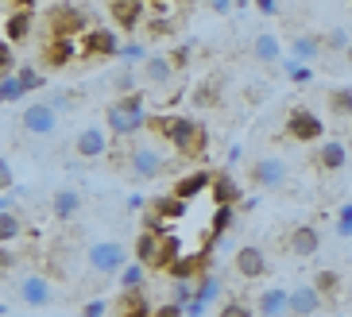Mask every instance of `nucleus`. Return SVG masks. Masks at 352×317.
Listing matches in <instances>:
<instances>
[{
  "label": "nucleus",
  "instance_id": "nucleus-11",
  "mask_svg": "<svg viewBox=\"0 0 352 317\" xmlns=\"http://www.w3.org/2000/svg\"><path fill=\"white\" fill-rule=\"evenodd\" d=\"M252 182H256L259 190H279V186L287 182V163H283V159H259V163L252 166Z\"/></svg>",
  "mask_w": 352,
  "mask_h": 317
},
{
  "label": "nucleus",
  "instance_id": "nucleus-51",
  "mask_svg": "<svg viewBox=\"0 0 352 317\" xmlns=\"http://www.w3.org/2000/svg\"><path fill=\"white\" fill-rule=\"evenodd\" d=\"M132 85H135L132 74H120V78H116V89H132Z\"/></svg>",
  "mask_w": 352,
  "mask_h": 317
},
{
  "label": "nucleus",
  "instance_id": "nucleus-31",
  "mask_svg": "<svg viewBox=\"0 0 352 317\" xmlns=\"http://www.w3.org/2000/svg\"><path fill=\"white\" fill-rule=\"evenodd\" d=\"M232 225H236V209H232V205H217V217H213V228H209V236L217 240V236L225 232V228H232Z\"/></svg>",
  "mask_w": 352,
  "mask_h": 317
},
{
  "label": "nucleus",
  "instance_id": "nucleus-54",
  "mask_svg": "<svg viewBox=\"0 0 352 317\" xmlns=\"http://www.w3.org/2000/svg\"><path fill=\"white\" fill-rule=\"evenodd\" d=\"M344 54H349V62H352V47H349V51H344Z\"/></svg>",
  "mask_w": 352,
  "mask_h": 317
},
{
  "label": "nucleus",
  "instance_id": "nucleus-6",
  "mask_svg": "<svg viewBox=\"0 0 352 317\" xmlns=\"http://www.w3.org/2000/svg\"><path fill=\"white\" fill-rule=\"evenodd\" d=\"M287 132L290 140H298V144H314V140H321V132H325V124H321L318 113H310V109H290L287 113Z\"/></svg>",
  "mask_w": 352,
  "mask_h": 317
},
{
  "label": "nucleus",
  "instance_id": "nucleus-25",
  "mask_svg": "<svg viewBox=\"0 0 352 317\" xmlns=\"http://www.w3.org/2000/svg\"><path fill=\"white\" fill-rule=\"evenodd\" d=\"M321 47H325V43H321L318 35H294V39H290V58H298V62L310 66V62L321 54Z\"/></svg>",
  "mask_w": 352,
  "mask_h": 317
},
{
  "label": "nucleus",
  "instance_id": "nucleus-49",
  "mask_svg": "<svg viewBox=\"0 0 352 317\" xmlns=\"http://www.w3.org/2000/svg\"><path fill=\"white\" fill-rule=\"evenodd\" d=\"M0 186H4V190H8V186H12V163H8V159L0 163Z\"/></svg>",
  "mask_w": 352,
  "mask_h": 317
},
{
  "label": "nucleus",
  "instance_id": "nucleus-45",
  "mask_svg": "<svg viewBox=\"0 0 352 317\" xmlns=\"http://www.w3.org/2000/svg\"><path fill=\"white\" fill-rule=\"evenodd\" d=\"M221 317H252V309L244 306V302H225V306H221Z\"/></svg>",
  "mask_w": 352,
  "mask_h": 317
},
{
  "label": "nucleus",
  "instance_id": "nucleus-30",
  "mask_svg": "<svg viewBox=\"0 0 352 317\" xmlns=\"http://www.w3.org/2000/svg\"><path fill=\"white\" fill-rule=\"evenodd\" d=\"M23 93H28V89H23L20 74H4V78H0V101L12 105V101H20Z\"/></svg>",
  "mask_w": 352,
  "mask_h": 317
},
{
  "label": "nucleus",
  "instance_id": "nucleus-48",
  "mask_svg": "<svg viewBox=\"0 0 352 317\" xmlns=\"http://www.w3.org/2000/svg\"><path fill=\"white\" fill-rule=\"evenodd\" d=\"M54 113H66V109H74V101H70V93H58V97H54Z\"/></svg>",
  "mask_w": 352,
  "mask_h": 317
},
{
  "label": "nucleus",
  "instance_id": "nucleus-23",
  "mask_svg": "<svg viewBox=\"0 0 352 317\" xmlns=\"http://www.w3.org/2000/svg\"><path fill=\"white\" fill-rule=\"evenodd\" d=\"M155 309L144 302V290H124L116 302V317H151Z\"/></svg>",
  "mask_w": 352,
  "mask_h": 317
},
{
  "label": "nucleus",
  "instance_id": "nucleus-37",
  "mask_svg": "<svg viewBox=\"0 0 352 317\" xmlns=\"http://www.w3.org/2000/svg\"><path fill=\"white\" fill-rule=\"evenodd\" d=\"M349 47H352V39H349V31L344 28H337V31L325 35V51H349Z\"/></svg>",
  "mask_w": 352,
  "mask_h": 317
},
{
  "label": "nucleus",
  "instance_id": "nucleus-28",
  "mask_svg": "<svg viewBox=\"0 0 352 317\" xmlns=\"http://www.w3.org/2000/svg\"><path fill=\"white\" fill-rule=\"evenodd\" d=\"M252 51H256L259 62H279L283 58V47H279V39H275V35H259Z\"/></svg>",
  "mask_w": 352,
  "mask_h": 317
},
{
  "label": "nucleus",
  "instance_id": "nucleus-46",
  "mask_svg": "<svg viewBox=\"0 0 352 317\" xmlns=\"http://www.w3.org/2000/svg\"><path fill=\"white\" fill-rule=\"evenodd\" d=\"M206 309H209V302H201V298H194L186 306V317H206Z\"/></svg>",
  "mask_w": 352,
  "mask_h": 317
},
{
  "label": "nucleus",
  "instance_id": "nucleus-53",
  "mask_svg": "<svg viewBox=\"0 0 352 317\" xmlns=\"http://www.w3.org/2000/svg\"><path fill=\"white\" fill-rule=\"evenodd\" d=\"M144 197H140V194H132V197H128V209H132V213H140V209H144Z\"/></svg>",
  "mask_w": 352,
  "mask_h": 317
},
{
  "label": "nucleus",
  "instance_id": "nucleus-15",
  "mask_svg": "<svg viewBox=\"0 0 352 317\" xmlns=\"http://www.w3.org/2000/svg\"><path fill=\"white\" fill-rule=\"evenodd\" d=\"M236 271L244 278H263V275H267V259H263L259 248L244 244V248H236Z\"/></svg>",
  "mask_w": 352,
  "mask_h": 317
},
{
  "label": "nucleus",
  "instance_id": "nucleus-5",
  "mask_svg": "<svg viewBox=\"0 0 352 317\" xmlns=\"http://www.w3.org/2000/svg\"><path fill=\"white\" fill-rule=\"evenodd\" d=\"M89 267L101 271V275H120L128 267V252L116 240H101V244L89 248Z\"/></svg>",
  "mask_w": 352,
  "mask_h": 317
},
{
  "label": "nucleus",
  "instance_id": "nucleus-34",
  "mask_svg": "<svg viewBox=\"0 0 352 317\" xmlns=\"http://www.w3.org/2000/svg\"><path fill=\"white\" fill-rule=\"evenodd\" d=\"M283 66H287V78H290L294 85H306V82L314 78V70L306 66V62H298V58H287Z\"/></svg>",
  "mask_w": 352,
  "mask_h": 317
},
{
  "label": "nucleus",
  "instance_id": "nucleus-18",
  "mask_svg": "<svg viewBox=\"0 0 352 317\" xmlns=\"http://www.w3.org/2000/svg\"><path fill=\"white\" fill-rule=\"evenodd\" d=\"M20 302H23V306H32V309H43L47 302H51V283L39 278V275L23 278V283H20Z\"/></svg>",
  "mask_w": 352,
  "mask_h": 317
},
{
  "label": "nucleus",
  "instance_id": "nucleus-24",
  "mask_svg": "<svg viewBox=\"0 0 352 317\" xmlns=\"http://www.w3.org/2000/svg\"><path fill=\"white\" fill-rule=\"evenodd\" d=\"M175 70H178V66L166 58V54H151V58L144 62V74H147V82H151V85H166L170 78H175Z\"/></svg>",
  "mask_w": 352,
  "mask_h": 317
},
{
  "label": "nucleus",
  "instance_id": "nucleus-4",
  "mask_svg": "<svg viewBox=\"0 0 352 317\" xmlns=\"http://www.w3.org/2000/svg\"><path fill=\"white\" fill-rule=\"evenodd\" d=\"M128 171H132L140 182H151V178H159V174L166 171V159L155 151V147L135 144L132 151H128Z\"/></svg>",
  "mask_w": 352,
  "mask_h": 317
},
{
  "label": "nucleus",
  "instance_id": "nucleus-43",
  "mask_svg": "<svg viewBox=\"0 0 352 317\" xmlns=\"http://www.w3.org/2000/svg\"><path fill=\"white\" fill-rule=\"evenodd\" d=\"M151 317H186V306H178V302H163V306H155V314Z\"/></svg>",
  "mask_w": 352,
  "mask_h": 317
},
{
  "label": "nucleus",
  "instance_id": "nucleus-13",
  "mask_svg": "<svg viewBox=\"0 0 352 317\" xmlns=\"http://www.w3.org/2000/svg\"><path fill=\"white\" fill-rule=\"evenodd\" d=\"M163 244H166V232H155V228H144L135 236V259L147 267H159V256H163Z\"/></svg>",
  "mask_w": 352,
  "mask_h": 317
},
{
  "label": "nucleus",
  "instance_id": "nucleus-17",
  "mask_svg": "<svg viewBox=\"0 0 352 317\" xmlns=\"http://www.w3.org/2000/svg\"><path fill=\"white\" fill-rule=\"evenodd\" d=\"M290 314V290L267 287L259 294V317H287Z\"/></svg>",
  "mask_w": 352,
  "mask_h": 317
},
{
  "label": "nucleus",
  "instance_id": "nucleus-27",
  "mask_svg": "<svg viewBox=\"0 0 352 317\" xmlns=\"http://www.w3.org/2000/svg\"><path fill=\"white\" fill-rule=\"evenodd\" d=\"M78 209H82V194H74V190H58L54 194V217L58 221H70Z\"/></svg>",
  "mask_w": 352,
  "mask_h": 317
},
{
  "label": "nucleus",
  "instance_id": "nucleus-35",
  "mask_svg": "<svg viewBox=\"0 0 352 317\" xmlns=\"http://www.w3.org/2000/svg\"><path fill=\"white\" fill-rule=\"evenodd\" d=\"M329 109L337 116H352V89H333L329 93Z\"/></svg>",
  "mask_w": 352,
  "mask_h": 317
},
{
  "label": "nucleus",
  "instance_id": "nucleus-38",
  "mask_svg": "<svg viewBox=\"0 0 352 317\" xmlns=\"http://www.w3.org/2000/svg\"><path fill=\"white\" fill-rule=\"evenodd\" d=\"M314 287L321 290V298H325V294H333V290H337V271H321V275L314 278Z\"/></svg>",
  "mask_w": 352,
  "mask_h": 317
},
{
  "label": "nucleus",
  "instance_id": "nucleus-14",
  "mask_svg": "<svg viewBox=\"0 0 352 317\" xmlns=\"http://www.w3.org/2000/svg\"><path fill=\"white\" fill-rule=\"evenodd\" d=\"M321 309V290L318 287H294L290 290V317H314Z\"/></svg>",
  "mask_w": 352,
  "mask_h": 317
},
{
  "label": "nucleus",
  "instance_id": "nucleus-29",
  "mask_svg": "<svg viewBox=\"0 0 352 317\" xmlns=\"http://www.w3.org/2000/svg\"><path fill=\"white\" fill-rule=\"evenodd\" d=\"M144 271H147V263H128L124 271H120V287L124 290H144Z\"/></svg>",
  "mask_w": 352,
  "mask_h": 317
},
{
  "label": "nucleus",
  "instance_id": "nucleus-19",
  "mask_svg": "<svg viewBox=\"0 0 352 317\" xmlns=\"http://www.w3.org/2000/svg\"><path fill=\"white\" fill-rule=\"evenodd\" d=\"M314 163L321 166V171H341L344 163H349V147L341 144V140H325V144L318 147V159Z\"/></svg>",
  "mask_w": 352,
  "mask_h": 317
},
{
  "label": "nucleus",
  "instance_id": "nucleus-9",
  "mask_svg": "<svg viewBox=\"0 0 352 317\" xmlns=\"http://www.w3.org/2000/svg\"><path fill=\"white\" fill-rule=\"evenodd\" d=\"M109 144H113V132H104V128H82L78 140H74V151L82 155V159H101L109 155Z\"/></svg>",
  "mask_w": 352,
  "mask_h": 317
},
{
  "label": "nucleus",
  "instance_id": "nucleus-26",
  "mask_svg": "<svg viewBox=\"0 0 352 317\" xmlns=\"http://www.w3.org/2000/svg\"><path fill=\"white\" fill-rule=\"evenodd\" d=\"M201 263H206V256H197V252H190V256H178L175 263H170V271H166V275L175 278H194L197 271H201Z\"/></svg>",
  "mask_w": 352,
  "mask_h": 317
},
{
  "label": "nucleus",
  "instance_id": "nucleus-39",
  "mask_svg": "<svg viewBox=\"0 0 352 317\" xmlns=\"http://www.w3.org/2000/svg\"><path fill=\"white\" fill-rule=\"evenodd\" d=\"M194 101H197V105H217V82L197 85V89H194Z\"/></svg>",
  "mask_w": 352,
  "mask_h": 317
},
{
  "label": "nucleus",
  "instance_id": "nucleus-50",
  "mask_svg": "<svg viewBox=\"0 0 352 317\" xmlns=\"http://www.w3.org/2000/svg\"><path fill=\"white\" fill-rule=\"evenodd\" d=\"M256 8L263 12V16H275V12H279V4H275V0H256Z\"/></svg>",
  "mask_w": 352,
  "mask_h": 317
},
{
  "label": "nucleus",
  "instance_id": "nucleus-36",
  "mask_svg": "<svg viewBox=\"0 0 352 317\" xmlns=\"http://www.w3.org/2000/svg\"><path fill=\"white\" fill-rule=\"evenodd\" d=\"M16 74H20V82H23V89H28V93L43 89V74L35 70V66H20V70H16Z\"/></svg>",
  "mask_w": 352,
  "mask_h": 317
},
{
  "label": "nucleus",
  "instance_id": "nucleus-47",
  "mask_svg": "<svg viewBox=\"0 0 352 317\" xmlns=\"http://www.w3.org/2000/svg\"><path fill=\"white\" fill-rule=\"evenodd\" d=\"M232 4H236V0H209V8L217 12V16H228V12H232Z\"/></svg>",
  "mask_w": 352,
  "mask_h": 317
},
{
  "label": "nucleus",
  "instance_id": "nucleus-1",
  "mask_svg": "<svg viewBox=\"0 0 352 317\" xmlns=\"http://www.w3.org/2000/svg\"><path fill=\"white\" fill-rule=\"evenodd\" d=\"M147 128H151L155 135H163V140L175 147L182 159H201V155H206V147H209V132H206V128H201L197 120H190V116L151 113Z\"/></svg>",
  "mask_w": 352,
  "mask_h": 317
},
{
  "label": "nucleus",
  "instance_id": "nucleus-55",
  "mask_svg": "<svg viewBox=\"0 0 352 317\" xmlns=\"http://www.w3.org/2000/svg\"><path fill=\"white\" fill-rule=\"evenodd\" d=\"M151 4H166V0H151Z\"/></svg>",
  "mask_w": 352,
  "mask_h": 317
},
{
  "label": "nucleus",
  "instance_id": "nucleus-12",
  "mask_svg": "<svg viewBox=\"0 0 352 317\" xmlns=\"http://www.w3.org/2000/svg\"><path fill=\"white\" fill-rule=\"evenodd\" d=\"M209 190H213V174H209V171H190V174H182V178L175 182L170 194L182 197V201H194V197L209 194Z\"/></svg>",
  "mask_w": 352,
  "mask_h": 317
},
{
  "label": "nucleus",
  "instance_id": "nucleus-20",
  "mask_svg": "<svg viewBox=\"0 0 352 317\" xmlns=\"http://www.w3.org/2000/svg\"><path fill=\"white\" fill-rule=\"evenodd\" d=\"M32 23H35V16L32 12H23V8H16L4 20V43H23L28 35H32Z\"/></svg>",
  "mask_w": 352,
  "mask_h": 317
},
{
  "label": "nucleus",
  "instance_id": "nucleus-8",
  "mask_svg": "<svg viewBox=\"0 0 352 317\" xmlns=\"http://www.w3.org/2000/svg\"><path fill=\"white\" fill-rule=\"evenodd\" d=\"M20 124H23V132H32V135H54V128H58V113H54L51 101H35V105L23 109Z\"/></svg>",
  "mask_w": 352,
  "mask_h": 317
},
{
  "label": "nucleus",
  "instance_id": "nucleus-2",
  "mask_svg": "<svg viewBox=\"0 0 352 317\" xmlns=\"http://www.w3.org/2000/svg\"><path fill=\"white\" fill-rule=\"evenodd\" d=\"M147 120H151V113H147V105H144L140 93H124V97H116V101L104 109L109 132L120 135V140H128V135H135L140 128H147Z\"/></svg>",
  "mask_w": 352,
  "mask_h": 317
},
{
  "label": "nucleus",
  "instance_id": "nucleus-32",
  "mask_svg": "<svg viewBox=\"0 0 352 317\" xmlns=\"http://www.w3.org/2000/svg\"><path fill=\"white\" fill-rule=\"evenodd\" d=\"M16 236H20V217L12 213V209H4V213H0V240H4V248H8Z\"/></svg>",
  "mask_w": 352,
  "mask_h": 317
},
{
  "label": "nucleus",
  "instance_id": "nucleus-52",
  "mask_svg": "<svg viewBox=\"0 0 352 317\" xmlns=\"http://www.w3.org/2000/svg\"><path fill=\"white\" fill-rule=\"evenodd\" d=\"M12 263H16V256H12V248H4V252H0V267H4V271H8Z\"/></svg>",
  "mask_w": 352,
  "mask_h": 317
},
{
  "label": "nucleus",
  "instance_id": "nucleus-22",
  "mask_svg": "<svg viewBox=\"0 0 352 317\" xmlns=\"http://www.w3.org/2000/svg\"><path fill=\"white\" fill-rule=\"evenodd\" d=\"M74 54H82V43H78V39H51V47H47V54H43V62H47V66H66Z\"/></svg>",
  "mask_w": 352,
  "mask_h": 317
},
{
  "label": "nucleus",
  "instance_id": "nucleus-10",
  "mask_svg": "<svg viewBox=\"0 0 352 317\" xmlns=\"http://www.w3.org/2000/svg\"><path fill=\"white\" fill-rule=\"evenodd\" d=\"M151 0H109V12H113V20L120 31H135L144 23V8Z\"/></svg>",
  "mask_w": 352,
  "mask_h": 317
},
{
  "label": "nucleus",
  "instance_id": "nucleus-42",
  "mask_svg": "<svg viewBox=\"0 0 352 317\" xmlns=\"http://www.w3.org/2000/svg\"><path fill=\"white\" fill-rule=\"evenodd\" d=\"M120 58H128V62H147L144 43H124V51H120Z\"/></svg>",
  "mask_w": 352,
  "mask_h": 317
},
{
  "label": "nucleus",
  "instance_id": "nucleus-21",
  "mask_svg": "<svg viewBox=\"0 0 352 317\" xmlns=\"http://www.w3.org/2000/svg\"><path fill=\"white\" fill-rule=\"evenodd\" d=\"M209 194H213L217 205H236L240 201V186H236V178H232L228 171H217L213 174V190H209Z\"/></svg>",
  "mask_w": 352,
  "mask_h": 317
},
{
  "label": "nucleus",
  "instance_id": "nucleus-44",
  "mask_svg": "<svg viewBox=\"0 0 352 317\" xmlns=\"http://www.w3.org/2000/svg\"><path fill=\"white\" fill-rule=\"evenodd\" d=\"M104 314H109V302H104V298L85 302V309H82V317H104Z\"/></svg>",
  "mask_w": 352,
  "mask_h": 317
},
{
  "label": "nucleus",
  "instance_id": "nucleus-7",
  "mask_svg": "<svg viewBox=\"0 0 352 317\" xmlns=\"http://www.w3.org/2000/svg\"><path fill=\"white\" fill-rule=\"evenodd\" d=\"M82 54H89V58H116V54L124 51V43H120V35H116V31H104V28H89L82 35Z\"/></svg>",
  "mask_w": 352,
  "mask_h": 317
},
{
  "label": "nucleus",
  "instance_id": "nucleus-40",
  "mask_svg": "<svg viewBox=\"0 0 352 317\" xmlns=\"http://www.w3.org/2000/svg\"><path fill=\"white\" fill-rule=\"evenodd\" d=\"M0 70H4V74L20 70V66H16V54H12V43H0Z\"/></svg>",
  "mask_w": 352,
  "mask_h": 317
},
{
  "label": "nucleus",
  "instance_id": "nucleus-41",
  "mask_svg": "<svg viewBox=\"0 0 352 317\" xmlns=\"http://www.w3.org/2000/svg\"><path fill=\"white\" fill-rule=\"evenodd\" d=\"M337 236H352V201L341 205V217H337Z\"/></svg>",
  "mask_w": 352,
  "mask_h": 317
},
{
  "label": "nucleus",
  "instance_id": "nucleus-33",
  "mask_svg": "<svg viewBox=\"0 0 352 317\" xmlns=\"http://www.w3.org/2000/svg\"><path fill=\"white\" fill-rule=\"evenodd\" d=\"M194 298H201V302H217V298H221L217 275H201V278H197V294Z\"/></svg>",
  "mask_w": 352,
  "mask_h": 317
},
{
  "label": "nucleus",
  "instance_id": "nucleus-3",
  "mask_svg": "<svg viewBox=\"0 0 352 317\" xmlns=\"http://www.w3.org/2000/svg\"><path fill=\"white\" fill-rule=\"evenodd\" d=\"M47 28H51V39H82L85 31H89V23H85L82 8L58 4V8H51V16H47Z\"/></svg>",
  "mask_w": 352,
  "mask_h": 317
},
{
  "label": "nucleus",
  "instance_id": "nucleus-16",
  "mask_svg": "<svg viewBox=\"0 0 352 317\" xmlns=\"http://www.w3.org/2000/svg\"><path fill=\"white\" fill-rule=\"evenodd\" d=\"M318 248H321V236H318L314 225H298L294 232H290V256H298V259L318 256Z\"/></svg>",
  "mask_w": 352,
  "mask_h": 317
}]
</instances>
